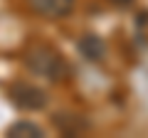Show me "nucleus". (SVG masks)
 <instances>
[{
	"label": "nucleus",
	"instance_id": "nucleus-1",
	"mask_svg": "<svg viewBox=\"0 0 148 138\" xmlns=\"http://www.w3.org/2000/svg\"><path fill=\"white\" fill-rule=\"evenodd\" d=\"M22 62H25V67L32 74L42 77V79H49V81H59V79L69 77V67L64 62V57L54 47H49L45 42L30 44L25 49V54H22Z\"/></svg>",
	"mask_w": 148,
	"mask_h": 138
},
{
	"label": "nucleus",
	"instance_id": "nucleus-4",
	"mask_svg": "<svg viewBox=\"0 0 148 138\" xmlns=\"http://www.w3.org/2000/svg\"><path fill=\"white\" fill-rule=\"evenodd\" d=\"M8 133H20V136H42V128L37 126V123H30V121H20V123H15V126L10 128Z\"/></svg>",
	"mask_w": 148,
	"mask_h": 138
},
{
	"label": "nucleus",
	"instance_id": "nucleus-3",
	"mask_svg": "<svg viewBox=\"0 0 148 138\" xmlns=\"http://www.w3.org/2000/svg\"><path fill=\"white\" fill-rule=\"evenodd\" d=\"M25 3L35 15L45 20H64L77 8V0H25Z\"/></svg>",
	"mask_w": 148,
	"mask_h": 138
},
{
	"label": "nucleus",
	"instance_id": "nucleus-2",
	"mask_svg": "<svg viewBox=\"0 0 148 138\" xmlns=\"http://www.w3.org/2000/svg\"><path fill=\"white\" fill-rule=\"evenodd\" d=\"M10 99L15 101L20 109H25V111H40V109L47 106V94H45L40 86L27 84V81H17V84H12Z\"/></svg>",
	"mask_w": 148,
	"mask_h": 138
}]
</instances>
